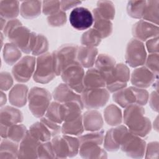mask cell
Wrapping results in <instances>:
<instances>
[{
    "instance_id": "ffe728a7",
    "label": "cell",
    "mask_w": 159,
    "mask_h": 159,
    "mask_svg": "<svg viewBox=\"0 0 159 159\" xmlns=\"http://www.w3.org/2000/svg\"><path fill=\"white\" fill-rule=\"evenodd\" d=\"M98 55V50L96 47L81 45L78 46L76 60L84 68H91L94 65Z\"/></svg>"
},
{
    "instance_id": "7dc6e473",
    "label": "cell",
    "mask_w": 159,
    "mask_h": 159,
    "mask_svg": "<svg viewBox=\"0 0 159 159\" xmlns=\"http://www.w3.org/2000/svg\"><path fill=\"white\" fill-rule=\"evenodd\" d=\"M68 145L70 155L69 158L76 157L79 153L80 141L77 137L63 134Z\"/></svg>"
},
{
    "instance_id": "680465c9",
    "label": "cell",
    "mask_w": 159,
    "mask_h": 159,
    "mask_svg": "<svg viewBox=\"0 0 159 159\" xmlns=\"http://www.w3.org/2000/svg\"><path fill=\"white\" fill-rule=\"evenodd\" d=\"M158 116L156 117L155 120H154L153 122V129L157 131L158 132Z\"/></svg>"
},
{
    "instance_id": "484cf974",
    "label": "cell",
    "mask_w": 159,
    "mask_h": 159,
    "mask_svg": "<svg viewBox=\"0 0 159 159\" xmlns=\"http://www.w3.org/2000/svg\"><path fill=\"white\" fill-rule=\"evenodd\" d=\"M116 65V61L112 56L100 53L98 55L94 65L95 68L102 74L105 79L111 74Z\"/></svg>"
},
{
    "instance_id": "5b68a950",
    "label": "cell",
    "mask_w": 159,
    "mask_h": 159,
    "mask_svg": "<svg viewBox=\"0 0 159 159\" xmlns=\"http://www.w3.org/2000/svg\"><path fill=\"white\" fill-rule=\"evenodd\" d=\"M56 76L52 53L47 52L38 56L32 76L34 81L40 84H47L52 81Z\"/></svg>"
},
{
    "instance_id": "11a10c76",
    "label": "cell",
    "mask_w": 159,
    "mask_h": 159,
    "mask_svg": "<svg viewBox=\"0 0 159 159\" xmlns=\"http://www.w3.org/2000/svg\"><path fill=\"white\" fill-rule=\"evenodd\" d=\"M82 3L81 1H60L61 9L63 11L74 9Z\"/></svg>"
},
{
    "instance_id": "ee69618b",
    "label": "cell",
    "mask_w": 159,
    "mask_h": 159,
    "mask_svg": "<svg viewBox=\"0 0 159 159\" xmlns=\"http://www.w3.org/2000/svg\"><path fill=\"white\" fill-rule=\"evenodd\" d=\"M38 158H56L51 141L41 143L37 150Z\"/></svg>"
},
{
    "instance_id": "d4e9b609",
    "label": "cell",
    "mask_w": 159,
    "mask_h": 159,
    "mask_svg": "<svg viewBox=\"0 0 159 159\" xmlns=\"http://www.w3.org/2000/svg\"><path fill=\"white\" fill-rule=\"evenodd\" d=\"M93 16V27L100 34L102 39L109 37L113 30V24L111 20L102 18L95 8L92 11Z\"/></svg>"
},
{
    "instance_id": "b9f144b4",
    "label": "cell",
    "mask_w": 159,
    "mask_h": 159,
    "mask_svg": "<svg viewBox=\"0 0 159 159\" xmlns=\"http://www.w3.org/2000/svg\"><path fill=\"white\" fill-rule=\"evenodd\" d=\"M49 48V42L44 35L42 34H37L36 40L32 55L34 57L40 56L47 53Z\"/></svg>"
},
{
    "instance_id": "52a82bcc",
    "label": "cell",
    "mask_w": 159,
    "mask_h": 159,
    "mask_svg": "<svg viewBox=\"0 0 159 159\" xmlns=\"http://www.w3.org/2000/svg\"><path fill=\"white\" fill-rule=\"evenodd\" d=\"M85 71L84 68L76 61L67 66L60 76L64 83L78 94L84 89L83 79Z\"/></svg>"
},
{
    "instance_id": "3957f363",
    "label": "cell",
    "mask_w": 159,
    "mask_h": 159,
    "mask_svg": "<svg viewBox=\"0 0 159 159\" xmlns=\"http://www.w3.org/2000/svg\"><path fill=\"white\" fill-rule=\"evenodd\" d=\"M52 94L45 88L34 86L32 88L28 94L29 109L32 114L37 117H42L50 103Z\"/></svg>"
},
{
    "instance_id": "d590c367",
    "label": "cell",
    "mask_w": 159,
    "mask_h": 159,
    "mask_svg": "<svg viewBox=\"0 0 159 159\" xmlns=\"http://www.w3.org/2000/svg\"><path fill=\"white\" fill-rule=\"evenodd\" d=\"M28 130L41 143L50 141L52 138L50 132L40 120L32 124Z\"/></svg>"
},
{
    "instance_id": "83f0119b",
    "label": "cell",
    "mask_w": 159,
    "mask_h": 159,
    "mask_svg": "<svg viewBox=\"0 0 159 159\" xmlns=\"http://www.w3.org/2000/svg\"><path fill=\"white\" fill-rule=\"evenodd\" d=\"M20 6L18 1H0L1 17L6 20L16 19L20 14Z\"/></svg>"
},
{
    "instance_id": "f546056e",
    "label": "cell",
    "mask_w": 159,
    "mask_h": 159,
    "mask_svg": "<svg viewBox=\"0 0 159 159\" xmlns=\"http://www.w3.org/2000/svg\"><path fill=\"white\" fill-rule=\"evenodd\" d=\"M84 106L75 101L61 104L63 121H70L81 116Z\"/></svg>"
},
{
    "instance_id": "f6af8a7d",
    "label": "cell",
    "mask_w": 159,
    "mask_h": 159,
    "mask_svg": "<svg viewBox=\"0 0 159 159\" xmlns=\"http://www.w3.org/2000/svg\"><path fill=\"white\" fill-rule=\"evenodd\" d=\"M145 66L158 76L159 71V55L158 53H150L147 56Z\"/></svg>"
},
{
    "instance_id": "cb8c5ba5",
    "label": "cell",
    "mask_w": 159,
    "mask_h": 159,
    "mask_svg": "<svg viewBox=\"0 0 159 159\" xmlns=\"http://www.w3.org/2000/svg\"><path fill=\"white\" fill-rule=\"evenodd\" d=\"M84 89L106 88V81L102 74L96 68H89L83 79Z\"/></svg>"
},
{
    "instance_id": "44dd1931",
    "label": "cell",
    "mask_w": 159,
    "mask_h": 159,
    "mask_svg": "<svg viewBox=\"0 0 159 159\" xmlns=\"http://www.w3.org/2000/svg\"><path fill=\"white\" fill-rule=\"evenodd\" d=\"M29 88L23 83L15 84L9 93V101L10 104L17 107H24L28 101Z\"/></svg>"
},
{
    "instance_id": "816d5d0a",
    "label": "cell",
    "mask_w": 159,
    "mask_h": 159,
    "mask_svg": "<svg viewBox=\"0 0 159 159\" xmlns=\"http://www.w3.org/2000/svg\"><path fill=\"white\" fill-rule=\"evenodd\" d=\"M145 47L149 53H158V36L147 40Z\"/></svg>"
},
{
    "instance_id": "bcb514c9",
    "label": "cell",
    "mask_w": 159,
    "mask_h": 159,
    "mask_svg": "<svg viewBox=\"0 0 159 159\" xmlns=\"http://www.w3.org/2000/svg\"><path fill=\"white\" fill-rule=\"evenodd\" d=\"M61 9L60 1H43L42 5V12L46 16H51Z\"/></svg>"
},
{
    "instance_id": "ba28073f",
    "label": "cell",
    "mask_w": 159,
    "mask_h": 159,
    "mask_svg": "<svg viewBox=\"0 0 159 159\" xmlns=\"http://www.w3.org/2000/svg\"><path fill=\"white\" fill-rule=\"evenodd\" d=\"M130 71L127 65L116 63L111 74L106 79V88L110 93L123 89L127 86L130 80Z\"/></svg>"
},
{
    "instance_id": "5bb4252c",
    "label": "cell",
    "mask_w": 159,
    "mask_h": 159,
    "mask_svg": "<svg viewBox=\"0 0 159 159\" xmlns=\"http://www.w3.org/2000/svg\"><path fill=\"white\" fill-rule=\"evenodd\" d=\"M132 34L134 39L143 42L152 38L158 37L159 27L158 25L140 19L133 25Z\"/></svg>"
},
{
    "instance_id": "4fadbf2b",
    "label": "cell",
    "mask_w": 159,
    "mask_h": 159,
    "mask_svg": "<svg viewBox=\"0 0 159 159\" xmlns=\"http://www.w3.org/2000/svg\"><path fill=\"white\" fill-rule=\"evenodd\" d=\"M71 25L78 30H85L93 25V16L88 8L78 6L73 9L69 16Z\"/></svg>"
},
{
    "instance_id": "f907efd6",
    "label": "cell",
    "mask_w": 159,
    "mask_h": 159,
    "mask_svg": "<svg viewBox=\"0 0 159 159\" xmlns=\"http://www.w3.org/2000/svg\"><path fill=\"white\" fill-rule=\"evenodd\" d=\"M48 129V130L50 132L52 137L56 135H58L61 133V125L58 124L55 122H53L47 118L45 116H43L40 118V120Z\"/></svg>"
},
{
    "instance_id": "f1b7e54d",
    "label": "cell",
    "mask_w": 159,
    "mask_h": 159,
    "mask_svg": "<svg viewBox=\"0 0 159 159\" xmlns=\"http://www.w3.org/2000/svg\"><path fill=\"white\" fill-rule=\"evenodd\" d=\"M103 117L106 123L111 126H117L122 122V111L114 104H110L104 109Z\"/></svg>"
},
{
    "instance_id": "7a4b0ae2",
    "label": "cell",
    "mask_w": 159,
    "mask_h": 159,
    "mask_svg": "<svg viewBox=\"0 0 159 159\" xmlns=\"http://www.w3.org/2000/svg\"><path fill=\"white\" fill-rule=\"evenodd\" d=\"M102 130L91 132L78 137L80 141L78 154L83 158H107L106 150L101 147L103 143Z\"/></svg>"
},
{
    "instance_id": "e575fe53",
    "label": "cell",
    "mask_w": 159,
    "mask_h": 159,
    "mask_svg": "<svg viewBox=\"0 0 159 159\" xmlns=\"http://www.w3.org/2000/svg\"><path fill=\"white\" fill-rule=\"evenodd\" d=\"M158 14H159V1L150 0L147 1L145 7L143 20L158 25Z\"/></svg>"
},
{
    "instance_id": "6f0895ef",
    "label": "cell",
    "mask_w": 159,
    "mask_h": 159,
    "mask_svg": "<svg viewBox=\"0 0 159 159\" xmlns=\"http://www.w3.org/2000/svg\"><path fill=\"white\" fill-rule=\"evenodd\" d=\"M1 19V20H0L1 30V31H2V30H3L4 27H5V25H6V24L7 21H6V19H4V18H2V17H1V19Z\"/></svg>"
},
{
    "instance_id": "8992f818",
    "label": "cell",
    "mask_w": 159,
    "mask_h": 159,
    "mask_svg": "<svg viewBox=\"0 0 159 159\" xmlns=\"http://www.w3.org/2000/svg\"><path fill=\"white\" fill-rule=\"evenodd\" d=\"M78 48L75 44H64L52 53L57 76H60L67 66L77 61Z\"/></svg>"
},
{
    "instance_id": "60d3db41",
    "label": "cell",
    "mask_w": 159,
    "mask_h": 159,
    "mask_svg": "<svg viewBox=\"0 0 159 159\" xmlns=\"http://www.w3.org/2000/svg\"><path fill=\"white\" fill-rule=\"evenodd\" d=\"M27 132L26 127L21 124H16L9 127L7 138L16 143H20Z\"/></svg>"
},
{
    "instance_id": "277c9868",
    "label": "cell",
    "mask_w": 159,
    "mask_h": 159,
    "mask_svg": "<svg viewBox=\"0 0 159 159\" xmlns=\"http://www.w3.org/2000/svg\"><path fill=\"white\" fill-rule=\"evenodd\" d=\"M37 34L22 25L14 28L8 34L10 42L16 45L22 52L25 54L32 53L34 49Z\"/></svg>"
},
{
    "instance_id": "7402d4cb",
    "label": "cell",
    "mask_w": 159,
    "mask_h": 159,
    "mask_svg": "<svg viewBox=\"0 0 159 159\" xmlns=\"http://www.w3.org/2000/svg\"><path fill=\"white\" fill-rule=\"evenodd\" d=\"M24 120L22 112L14 106H4L0 111V124L9 127L21 123Z\"/></svg>"
},
{
    "instance_id": "db71d44e",
    "label": "cell",
    "mask_w": 159,
    "mask_h": 159,
    "mask_svg": "<svg viewBox=\"0 0 159 159\" xmlns=\"http://www.w3.org/2000/svg\"><path fill=\"white\" fill-rule=\"evenodd\" d=\"M148 102L152 109L158 112V93L157 91H153L149 95Z\"/></svg>"
},
{
    "instance_id": "603a6c76",
    "label": "cell",
    "mask_w": 159,
    "mask_h": 159,
    "mask_svg": "<svg viewBox=\"0 0 159 159\" xmlns=\"http://www.w3.org/2000/svg\"><path fill=\"white\" fill-rule=\"evenodd\" d=\"M112 99L122 108L132 104H137L135 87L134 86L125 87L114 92L112 94Z\"/></svg>"
},
{
    "instance_id": "e0dca14e",
    "label": "cell",
    "mask_w": 159,
    "mask_h": 159,
    "mask_svg": "<svg viewBox=\"0 0 159 159\" xmlns=\"http://www.w3.org/2000/svg\"><path fill=\"white\" fill-rule=\"evenodd\" d=\"M40 143L27 130L19 145L18 158H38L37 150Z\"/></svg>"
},
{
    "instance_id": "ab89813d",
    "label": "cell",
    "mask_w": 159,
    "mask_h": 159,
    "mask_svg": "<svg viewBox=\"0 0 159 159\" xmlns=\"http://www.w3.org/2000/svg\"><path fill=\"white\" fill-rule=\"evenodd\" d=\"M58 124H61L63 121L61 104L55 101L52 102L43 116Z\"/></svg>"
},
{
    "instance_id": "8fae6325",
    "label": "cell",
    "mask_w": 159,
    "mask_h": 159,
    "mask_svg": "<svg viewBox=\"0 0 159 159\" xmlns=\"http://www.w3.org/2000/svg\"><path fill=\"white\" fill-rule=\"evenodd\" d=\"M147 56L143 42L134 38L128 42L125 52V62L132 68L144 65Z\"/></svg>"
},
{
    "instance_id": "681fc988",
    "label": "cell",
    "mask_w": 159,
    "mask_h": 159,
    "mask_svg": "<svg viewBox=\"0 0 159 159\" xmlns=\"http://www.w3.org/2000/svg\"><path fill=\"white\" fill-rule=\"evenodd\" d=\"M159 143L157 141L150 142L146 145L145 158L151 159H158Z\"/></svg>"
},
{
    "instance_id": "d6a6232c",
    "label": "cell",
    "mask_w": 159,
    "mask_h": 159,
    "mask_svg": "<svg viewBox=\"0 0 159 159\" xmlns=\"http://www.w3.org/2000/svg\"><path fill=\"white\" fill-rule=\"evenodd\" d=\"M19 143L9 139H2L0 145V159L18 158Z\"/></svg>"
},
{
    "instance_id": "f5cc1de1",
    "label": "cell",
    "mask_w": 159,
    "mask_h": 159,
    "mask_svg": "<svg viewBox=\"0 0 159 159\" xmlns=\"http://www.w3.org/2000/svg\"><path fill=\"white\" fill-rule=\"evenodd\" d=\"M22 25V22L17 19H11V20H9L8 21H7L5 27H4L2 32L4 34V35L5 37H7L8 34H9V32L16 27L19 26V25Z\"/></svg>"
},
{
    "instance_id": "7bdbcfd3",
    "label": "cell",
    "mask_w": 159,
    "mask_h": 159,
    "mask_svg": "<svg viewBox=\"0 0 159 159\" xmlns=\"http://www.w3.org/2000/svg\"><path fill=\"white\" fill-rule=\"evenodd\" d=\"M47 23L50 27H60L66 24L67 21L66 14L60 9L57 12L47 17Z\"/></svg>"
},
{
    "instance_id": "8d00e7d4",
    "label": "cell",
    "mask_w": 159,
    "mask_h": 159,
    "mask_svg": "<svg viewBox=\"0 0 159 159\" xmlns=\"http://www.w3.org/2000/svg\"><path fill=\"white\" fill-rule=\"evenodd\" d=\"M95 9L98 13L104 19L112 20L116 14V9L114 3L111 1H99Z\"/></svg>"
},
{
    "instance_id": "30bf717a",
    "label": "cell",
    "mask_w": 159,
    "mask_h": 159,
    "mask_svg": "<svg viewBox=\"0 0 159 159\" xmlns=\"http://www.w3.org/2000/svg\"><path fill=\"white\" fill-rule=\"evenodd\" d=\"M146 145V142L142 137L128 130L123 137L120 148L129 157L142 158L145 155Z\"/></svg>"
},
{
    "instance_id": "ac0fdd59",
    "label": "cell",
    "mask_w": 159,
    "mask_h": 159,
    "mask_svg": "<svg viewBox=\"0 0 159 159\" xmlns=\"http://www.w3.org/2000/svg\"><path fill=\"white\" fill-rule=\"evenodd\" d=\"M52 98L55 101L61 104L75 101L83 106L81 94L76 93L64 83L59 84L54 89Z\"/></svg>"
},
{
    "instance_id": "d6986e66",
    "label": "cell",
    "mask_w": 159,
    "mask_h": 159,
    "mask_svg": "<svg viewBox=\"0 0 159 159\" xmlns=\"http://www.w3.org/2000/svg\"><path fill=\"white\" fill-rule=\"evenodd\" d=\"M84 130L89 132L99 131L104 125V119L97 109H88L82 114Z\"/></svg>"
},
{
    "instance_id": "c3c4849f",
    "label": "cell",
    "mask_w": 159,
    "mask_h": 159,
    "mask_svg": "<svg viewBox=\"0 0 159 159\" xmlns=\"http://www.w3.org/2000/svg\"><path fill=\"white\" fill-rule=\"evenodd\" d=\"M13 76L7 71H2L0 74V89L1 91H6L11 89L13 86Z\"/></svg>"
},
{
    "instance_id": "836d02e7",
    "label": "cell",
    "mask_w": 159,
    "mask_h": 159,
    "mask_svg": "<svg viewBox=\"0 0 159 159\" xmlns=\"http://www.w3.org/2000/svg\"><path fill=\"white\" fill-rule=\"evenodd\" d=\"M3 58L8 65H14L22 57V51L12 43L4 44L2 50Z\"/></svg>"
},
{
    "instance_id": "6da1fadb",
    "label": "cell",
    "mask_w": 159,
    "mask_h": 159,
    "mask_svg": "<svg viewBox=\"0 0 159 159\" xmlns=\"http://www.w3.org/2000/svg\"><path fill=\"white\" fill-rule=\"evenodd\" d=\"M122 122L128 130L136 135L144 138L152 130L150 120L145 116V111L142 106L132 104L124 108Z\"/></svg>"
},
{
    "instance_id": "9f6ffc18",
    "label": "cell",
    "mask_w": 159,
    "mask_h": 159,
    "mask_svg": "<svg viewBox=\"0 0 159 159\" xmlns=\"http://www.w3.org/2000/svg\"><path fill=\"white\" fill-rule=\"evenodd\" d=\"M7 102V96L4 91H1V107H3L5 106Z\"/></svg>"
},
{
    "instance_id": "4dcf8cb0",
    "label": "cell",
    "mask_w": 159,
    "mask_h": 159,
    "mask_svg": "<svg viewBox=\"0 0 159 159\" xmlns=\"http://www.w3.org/2000/svg\"><path fill=\"white\" fill-rule=\"evenodd\" d=\"M84 130L82 115L75 119L63 122L61 125L62 134L78 137L83 134Z\"/></svg>"
},
{
    "instance_id": "f35d334b",
    "label": "cell",
    "mask_w": 159,
    "mask_h": 159,
    "mask_svg": "<svg viewBox=\"0 0 159 159\" xmlns=\"http://www.w3.org/2000/svg\"><path fill=\"white\" fill-rule=\"evenodd\" d=\"M147 1H129L127 4L128 15L137 19H142Z\"/></svg>"
},
{
    "instance_id": "2e32d148",
    "label": "cell",
    "mask_w": 159,
    "mask_h": 159,
    "mask_svg": "<svg viewBox=\"0 0 159 159\" xmlns=\"http://www.w3.org/2000/svg\"><path fill=\"white\" fill-rule=\"evenodd\" d=\"M157 79L158 76L143 65L135 68L130 76V83L134 86L143 89L149 88Z\"/></svg>"
},
{
    "instance_id": "9c48e42d",
    "label": "cell",
    "mask_w": 159,
    "mask_h": 159,
    "mask_svg": "<svg viewBox=\"0 0 159 159\" xmlns=\"http://www.w3.org/2000/svg\"><path fill=\"white\" fill-rule=\"evenodd\" d=\"M80 94L83 106L87 109L102 107L110 98V93L106 88L84 89Z\"/></svg>"
},
{
    "instance_id": "4316f807",
    "label": "cell",
    "mask_w": 159,
    "mask_h": 159,
    "mask_svg": "<svg viewBox=\"0 0 159 159\" xmlns=\"http://www.w3.org/2000/svg\"><path fill=\"white\" fill-rule=\"evenodd\" d=\"M42 1H25L20 6V14L26 19H32L39 17L42 12Z\"/></svg>"
},
{
    "instance_id": "7c38bea8",
    "label": "cell",
    "mask_w": 159,
    "mask_h": 159,
    "mask_svg": "<svg viewBox=\"0 0 159 159\" xmlns=\"http://www.w3.org/2000/svg\"><path fill=\"white\" fill-rule=\"evenodd\" d=\"M36 65V58L33 55H25L17 61L12 68V75L16 81L26 83L33 76Z\"/></svg>"
},
{
    "instance_id": "9a60e30c",
    "label": "cell",
    "mask_w": 159,
    "mask_h": 159,
    "mask_svg": "<svg viewBox=\"0 0 159 159\" xmlns=\"http://www.w3.org/2000/svg\"><path fill=\"white\" fill-rule=\"evenodd\" d=\"M127 131V127L121 124L108 130L104 137V148L109 152L117 151L120 149L123 137Z\"/></svg>"
},
{
    "instance_id": "74e56055",
    "label": "cell",
    "mask_w": 159,
    "mask_h": 159,
    "mask_svg": "<svg viewBox=\"0 0 159 159\" xmlns=\"http://www.w3.org/2000/svg\"><path fill=\"white\" fill-rule=\"evenodd\" d=\"M100 34L94 28L86 30L81 37V45L88 47H98L101 42Z\"/></svg>"
},
{
    "instance_id": "1f68e13d",
    "label": "cell",
    "mask_w": 159,
    "mask_h": 159,
    "mask_svg": "<svg viewBox=\"0 0 159 159\" xmlns=\"http://www.w3.org/2000/svg\"><path fill=\"white\" fill-rule=\"evenodd\" d=\"M50 141L52 144L56 158H69V147L63 134H59L53 137Z\"/></svg>"
}]
</instances>
